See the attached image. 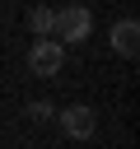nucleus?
Masks as SVG:
<instances>
[{"instance_id": "nucleus-1", "label": "nucleus", "mask_w": 140, "mask_h": 149, "mask_svg": "<svg viewBox=\"0 0 140 149\" xmlns=\"http://www.w3.org/2000/svg\"><path fill=\"white\" fill-rule=\"evenodd\" d=\"M89 28H93V14L84 5H65L51 14V37H61V42H84Z\"/></svg>"}, {"instance_id": "nucleus-2", "label": "nucleus", "mask_w": 140, "mask_h": 149, "mask_svg": "<svg viewBox=\"0 0 140 149\" xmlns=\"http://www.w3.org/2000/svg\"><path fill=\"white\" fill-rule=\"evenodd\" d=\"M61 61H65V47H61L56 37H37L33 51H28V70H33V74H56Z\"/></svg>"}, {"instance_id": "nucleus-3", "label": "nucleus", "mask_w": 140, "mask_h": 149, "mask_svg": "<svg viewBox=\"0 0 140 149\" xmlns=\"http://www.w3.org/2000/svg\"><path fill=\"white\" fill-rule=\"evenodd\" d=\"M61 130H65L70 140H89V135L98 130V116H93V107H84V102H70V107L61 112Z\"/></svg>"}, {"instance_id": "nucleus-4", "label": "nucleus", "mask_w": 140, "mask_h": 149, "mask_svg": "<svg viewBox=\"0 0 140 149\" xmlns=\"http://www.w3.org/2000/svg\"><path fill=\"white\" fill-rule=\"evenodd\" d=\"M112 51L117 56H135L140 51V23L135 19H117L112 23Z\"/></svg>"}, {"instance_id": "nucleus-5", "label": "nucleus", "mask_w": 140, "mask_h": 149, "mask_svg": "<svg viewBox=\"0 0 140 149\" xmlns=\"http://www.w3.org/2000/svg\"><path fill=\"white\" fill-rule=\"evenodd\" d=\"M51 14H56V9H42V5L28 14V23H33V33H37V37H51Z\"/></svg>"}, {"instance_id": "nucleus-6", "label": "nucleus", "mask_w": 140, "mask_h": 149, "mask_svg": "<svg viewBox=\"0 0 140 149\" xmlns=\"http://www.w3.org/2000/svg\"><path fill=\"white\" fill-rule=\"evenodd\" d=\"M28 116H33V121H47V116H51V102H33Z\"/></svg>"}]
</instances>
